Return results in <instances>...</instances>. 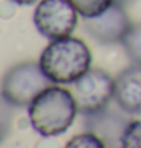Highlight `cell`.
<instances>
[{
	"mask_svg": "<svg viewBox=\"0 0 141 148\" xmlns=\"http://www.w3.org/2000/svg\"><path fill=\"white\" fill-rule=\"evenodd\" d=\"M122 148H141V121L132 119L122 138Z\"/></svg>",
	"mask_w": 141,
	"mask_h": 148,
	"instance_id": "12",
	"label": "cell"
},
{
	"mask_svg": "<svg viewBox=\"0 0 141 148\" xmlns=\"http://www.w3.org/2000/svg\"><path fill=\"white\" fill-rule=\"evenodd\" d=\"M64 148H106L103 140L91 132H84L73 136Z\"/></svg>",
	"mask_w": 141,
	"mask_h": 148,
	"instance_id": "11",
	"label": "cell"
},
{
	"mask_svg": "<svg viewBox=\"0 0 141 148\" xmlns=\"http://www.w3.org/2000/svg\"><path fill=\"white\" fill-rule=\"evenodd\" d=\"M115 3H118V5H123V6H126L127 3H131V2H133V0H114Z\"/></svg>",
	"mask_w": 141,
	"mask_h": 148,
	"instance_id": "15",
	"label": "cell"
},
{
	"mask_svg": "<svg viewBox=\"0 0 141 148\" xmlns=\"http://www.w3.org/2000/svg\"><path fill=\"white\" fill-rule=\"evenodd\" d=\"M79 12L68 0H39L33 11V24L47 39L71 36L77 27Z\"/></svg>",
	"mask_w": 141,
	"mask_h": 148,
	"instance_id": "4",
	"label": "cell"
},
{
	"mask_svg": "<svg viewBox=\"0 0 141 148\" xmlns=\"http://www.w3.org/2000/svg\"><path fill=\"white\" fill-rule=\"evenodd\" d=\"M122 45L132 64L141 65V23L132 24L124 35Z\"/></svg>",
	"mask_w": 141,
	"mask_h": 148,
	"instance_id": "9",
	"label": "cell"
},
{
	"mask_svg": "<svg viewBox=\"0 0 141 148\" xmlns=\"http://www.w3.org/2000/svg\"><path fill=\"white\" fill-rule=\"evenodd\" d=\"M131 26L132 23L124 11V6L115 2L103 14L93 18H84V30L102 45L122 42Z\"/></svg>",
	"mask_w": 141,
	"mask_h": 148,
	"instance_id": "7",
	"label": "cell"
},
{
	"mask_svg": "<svg viewBox=\"0 0 141 148\" xmlns=\"http://www.w3.org/2000/svg\"><path fill=\"white\" fill-rule=\"evenodd\" d=\"M68 2L84 18L97 17L114 5V0H68Z\"/></svg>",
	"mask_w": 141,
	"mask_h": 148,
	"instance_id": "10",
	"label": "cell"
},
{
	"mask_svg": "<svg viewBox=\"0 0 141 148\" xmlns=\"http://www.w3.org/2000/svg\"><path fill=\"white\" fill-rule=\"evenodd\" d=\"M11 3H15V5H23V6H28V5H33L37 0H9Z\"/></svg>",
	"mask_w": 141,
	"mask_h": 148,
	"instance_id": "14",
	"label": "cell"
},
{
	"mask_svg": "<svg viewBox=\"0 0 141 148\" xmlns=\"http://www.w3.org/2000/svg\"><path fill=\"white\" fill-rule=\"evenodd\" d=\"M115 80L102 68H90L80 79L71 83V92L82 115L97 112L114 100Z\"/></svg>",
	"mask_w": 141,
	"mask_h": 148,
	"instance_id": "5",
	"label": "cell"
},
{
	"mask_svg": "<svg viewBox=\"0 0 141 148\" xmlns=\"http://www.w3.org/2000/svg\"><path fill=\"white\" fill-rule=\"evenodd\" d=\"M114 80V103L129 115H141V65L131 64Z\"/></svg>",
	"mask_w": 141,
	"mask_h": 148,
	"instance_id": "8",
	"label": "cell"
},
{
	"mask_svg": "<svg viewBox=\"0 0 141 148\" xmlns=\"http://www.w3.org/2000/svg\"><path fill=\"white\" fill-rule=\"evenodd\" d=\"M91 51L80 38L53 39L43 50L39 65L55 85H71L91 68Z\"/></svg>",
	"mask_w": 141,
	"mask_h": 148,
	"instance_id": "2",
	"label": "cell"
},
{
	"mask_svg": "<svg viewBox=\"0 0 141 148\" xmlns=\"http://www.w3.org/2000/svg\"><path fill=\"white\" fill-rule=\"evenodd\" d=\"M129 113L111 103L97 112L84 115V127L103 140L106 148H122V138L131 123Z\"/></svg>",
	"mask_w": 141,
	"mask_h": 148,
	"instance_id": "6",
	"label": "cell"
},
{
	"mask_svg": "<svg viewBox=\"0 0 141 148\" xmlns=\"http://www.w3.org/2000/svg\"><path fill=\"white\" fill-rule=\"evenodd\" d=\"M52 85L39 62H20L6 71L2 82V95L15 107H29L46 88Z\"/></svg>",
	"mask_w": 141,
	"mask_h": 148,
	"instance_id": "3",
	"label": "cell"
},
{
	"mask_svg": "<svg viewBox=\"0 0 141 148\" xmlns=\"http://www.w3.org/2000/svg\"><path fill=\"white\" fill-rule=\"evenodd\" d=\"M35 148H62V147L58 144V140L52 139V136H47L46 139L39 140V144Z\"/></svg>",
	"mask_w": 141,
	"mask_h": 148,
	"instance_id": "13",
	"label": "cell"
},
{
	"mask_svg": "<svg viewBox=\"0 0 141 148\" xmlns=\"http://www.w3.org/2000/svg\"><path fill=\"white\" fill-rule=\"evenodd\" d=\"M77 112L73 92L55 83L46 88L28 107L30 125L44 138L65 133L75 123Z\"/></svg>",
	"mask_w": 141,
	"mask_h": 148,
	"instance_id": "1",
	"label": "cell"
}]
</instances>
